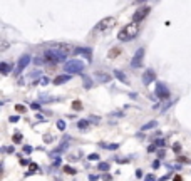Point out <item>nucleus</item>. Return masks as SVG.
Segmentation results:
<instances>
[{"label":"nucleus","instance_id":"obj_35","mask_svg":"<svg viewBox=\"0 0 191 181\" xmlns=\"http://www.w3.org/2000/svg\"><path fill=\"white\" fill-rule=\"evenodd\" d=\"M174 181H181V176H176L174 178Z\"/></svg>","mask_w":191,"mask_h":181},{"label":"nucleus","instance_id":"obj_13","mask_svg":"<svg viewBox=\"0 0 191 181\" xmlns=\"http://www.w3.org/2000/svg\"><path fill=\"white\" fill-rule=\"evenodd\" d=\"M114 76L117 77V79L121 81V82H123V84H129V81H127V77L124 76V72H121V71H117V69H116V71H114Z\"/></svg>","mask_w":191,"mask_h":181},{"label":"nucleus","instance_id":"obj_2","mask_svg":"<svg viewBox=\"0 0 191 181\" xmlns=\"http://www.w3.org/2000/svg\"><path fill=\"white\" fill-rule=\"evenodd\" d=\"M137 35H139V25L137 24H127L119 30L117 39L121 42H129V40H134Z\"/></svg>","mask_w":191,"mask_h":181},{"label":"nucleus","instance_id":"obj_7","mask_svg":"<svg viewBox=\"0 0 191 181\" xmlns=\"http://www.w3.org/2000/svg\"><path fill=\"white\" fill-rule=\"evenodd\" d=\"M114 24H116L114 17H106V18H102V20L99 22V24L94 27V29H96V30H107V29H111Z\"/></svg>","mask_w":191,"mask_h":181},{"label":"nucleus","instance_id":"obj_3","mask_svg":"<svg viewBox=\"0 0 191 181\" xmlns=\"http://www.w3.org/2000/svg\"><path fill=\"white\" fill-rule=\"evenodd\" d=\"M84 62L79 61V59H72V61H67L64 64V71L67 74H81L84 71Z\"/></svg>","mask_w":191,"mask_h":181},{"label":"nucleus","instance_id":"obj_27","mask_svg":"<svg viewBox=\"0 0 191 181\" xmlns=\"http://www.w3.org/2000/svg\"><path fill=\"white\" fill-rule=\"evenodd\" d=\"M22 139V134H15V138H14V141L17 143V141H20Z\"/></svg>","mask_w":191,"mask_h":181},{"label":"nucleus","instance_id":"obj_15","mask_svg":"<svg viewBox=\"0 0 191 181\" xmlns=\"http://www.w3.org/2000/svg\"><path fill=\"white\" fill-rule=\"evenodd\" d=\"M77 127H79V129L87 131V127H89V121H86V119H81L79 123H77Z\"/></svg>","mask_w":191,"mask_h":181},{"label":"nucleus","instance_id":"obj_6","mask_svg":"<svg viewBox=\"0 0 191 181\" xmlns=\"http://www.w3.org/2000/svg\"><path fill=\"white\" fill-rule=\"evenodd\" d=\"M154 92H156V96H158L159 99H168V97H170V89L166 87L164 82H156Z\"/></svg>","mask_w":191,"mask_h":181},{"label":"nucleus","instance_id":"obj_28","mask_svg":"<svg viewBox=\"0 0 191 181\" xmlns=\"http://www.w3.org/2000/svg\"><path fill=\"white\" fill-rule=\"evenodd\" d=\"M117 54H119V51H117V49H116V51H112L111 54H109V57H114V55H117Z\"/></svg>","mask_w":191,"mask_h":181},{"label":"nucleus","instance_id":"obj_18","mask_svg":"<svg viewBox=\"0 0 191 181\" xmlns=\"http://www.w3.org/2000/svg\"><path fill=\"white\" fill-rule=\"evenodd\" d=\"M72 107H74V111H81V109H82V104H81V101H74V102H72Z\"/></svg>","mask_w":191,"mask_h":181},{"label":"nucleus","instance_id":"obj_23","mask_svg":"<svg viewBox=\"0 0 191 181\" xmlns=\"http://www.w3.org/2000/svg\"><path fill=\"white\" fill-rule=\"evenodd\" d=\"M24 153H25V154H30V153H32V148H30V146H24Z\"/></svg>","mask_w":191,"mask_h":181},{"label":"nucleus","instance_id":"obj_16","mask_svg":"<svg viewBox=\"0 0 191 181\" xmlns=\"http://www.w3.org/2000/svg\"><path fill=\"white\" fill-rule=\"evenodd\" d=\"M99 146L104 149H117L119 144H107V143H99Z\"/></svg>","mask_w":191,"mask_h":181},{"label":"nucleus","instance_id":"obj_29","mask_svg":"<svg viewBox=\"0 0 191 181\" xmlns=\"http://www.w3.org/2000/svg\"><path fill=\"white\" fill-rule=\"evenodd\" d=\"M97 179H99V178L94 176V174H91V176H89V181H97Z\"/></svg>","mask_w":191,"mask_h":181},{"label":"nucleus","instance_id":"obj_32","mask_svg":"<svg viewBox=\"0 0 191 181\" xmlns=\"http://www.w3.org/2000/svg\"><path fill=\"white\" fill-rule=\"evenodd\" d=\"M136 176H137V178H141V176H143V171L137 169V171H136Z\"/></svg>","mask_w":191,"mask_h":181},{"label":"nucleus","instance_id":"obj_25","mask_svg":"<svg viewBox=\"0 0 191 181\" xmlns=\"http://www.w3.org/2000/svg\"><path fill=\"white\" fill-rule=\"evenodd\" d=\"M15 109H17L18 112H24V111H25V107H24V106H20V104H18V106H15Z\"/></svg>","mask_w":191,"mask_h":181},{"label":"nucleus","instance_id":"obj_33","mask_svg":"<svg viewBox=\"0 0 191 181\" xmlns=\"http://www.w3.org/2000/svg\"><path fill=\"white\" fill-rule=\"evenodd\" d=\"M30 169L35 171V169H37V164H34V163H32V164H30Z\"/></svg>","mask_w":191,"mask_h":181},{"label":"nucleus","instance_id":"obj_9","mask_svg":"<svg viewBox=\"0 0 191 181\" xmlns=\"http://www.w3.org/2000/svg\"><path fill=\"white\" fill-rule=\"evenodd\" d=\"M74 54H76V55H81V57H86L87 61H91V59H92V51H91L89 47H77L76 51H74Z\"/></svg>","mask_w":191,"mask_h":181},{"label":"nucleus","instance_id":"obj_11","mask_svg":"<svg viewBox=\"0 0 191 181\" xmlns=\"http://www.w3.org/2000/svg\"><path fill=\"white\" fill-rule=\"evenodd\" d=\"M71 79H72V76H69V74H64V76L55 77V79H54V84H55V86H61V84H65L67 81H71Z\"/></svg>","mask_w":191,"mask_h":181},{"label":"nucleus","instance_id":"obj_12","mask_svg":"<svg viewBox=\"0 0 191 181\" xmlns=\"http://www.w3.org/2000/svg\"><path fill=\"white\" fill-rule=\"evenodd\" d=\"M10 64H7V62H0V72L4 74V76H8V72H10Z\"/></svg>","mask_w":191,"mask_h":181},{"label":"nucleus","instance_id":"obj_21","mask_svg":"<svg viewBox=\"0 0 191 181\" xmlns=\"http://www.w3.org/2000/svg\"><path fill=\"white\" fill-rule=\"evenodd\" d=\"M82 77H84V86H86V89H89L91 84H92V82H91V79H89L87 76H82Z\"/></svg>","mask_w":191,"mask_h":181},{"label":"nucleus","instance_id":"obj_34","mask_svg":"<svg viewBox=\"0 0 191 181\" xmlns=\"http://www.w3.org/2000/svg\"><path fill=\"white\" fill-rule=\"evenodd\" d=\"M153 168H159V161H154V163H153Z\"/></svg>","mask_w":191,"mask_h":181},{"label":"nucleus","instance_id":"obj_24","mask_svg":"<svg viewBox=\"0 0 191 181\" xmlns=\"http://www.w3.org/2000/svg\"><path fill=\"white\" fill-rule=\"evenodd\" d=\"M146 181H156L154 174H148V176H146Z\"/></svg>","mask_w":191,"mask_h":181},{"label":"nucleus","instance_id":"obj_10","mask_svg":"<svg viewBox=\"0 0 191 181\" xmlns=\"http://www.w3.org/2000/svg\"><path fill=\"white\" fill-rule=\"evenodd\" d=\"M154 79H156V74H154V71H153V69L144 71V74H143V84H144V86H149V84H151Z\"/></svg>","mask_w":191,"mask_h":181},{"label":"nucleus","instance_id":"obj_14","mask_svg":"<svg viewBox=\"0 0 191 181\" xmlns=\"http://www.w3.org/2000/svg\"><path fill=\"white\" fill-rule=\"evenodd\" d=\"M158 126V121H149L148 124H144V126L141 127V131H148V129H153V127Z\"/></svg>","mask_w":191,"mask_h":181},{"label":"nucleus","instance_id":"obj_22","mask_svg":"<svg viewBox=\"0 0 191 181\" xmlns=\"http://www.w3.org/2000/svg\"><path fill=\"white\" fill-rule=\"evenodd\" d=\"M57 127H59L61 131H64V129H65V123H64V121H57Z\"/></svg>","mask_w":191,"mask_h":181},{"label":"nucleus","instance_id":"obj_19","mask_svg":"<svg viewBox=\"0 0 191 181\" xmlns=\"http://www.w3.org/2000/svg\"><path fill=\"white\" fill-rule=\"evenodd\" d=\"M87 160H89V161H99V154H96V153H91V154L87 156Z\"/></svg>","mask_w":191,"mask_h":181},{"label":"nucleus","instance_id":"obj_5","mask_svg":"<svg viewBox=\"0 0 191 181\" xmlns=\"http://www.w3.org/2000/svg\"><path fill=\"white\" fill-rule=\"evenodd\" d=\"M143 59H144V47H139L134 52L133 59H131V67H134V69L141 67V65H143Z\"/></svg>","mask_w":191,"mask_h":181},{"label":"nucleus","instance_id":"obj_26","mask_svg":"<svg viewBox=\"0 0 191 181\" xmlns=\"http://www.w3.org/2000/svg\"><path fill=\"white\" fill-rule=\"evenodd\" d=\"M30 106H32V109H35V111H37V109H40V104H37V102H32Z\"/></svg>","mask_w":191,"mask_h":181},{"label":"nucleus","instance_id":"obj_30","mask_svg":"<svg viewBox=\"0 0 191 181\" xmlns=\"http://www.w3.org/2000/svg\"><path fill=\"white\" fill-rule=\"evenodd\" d=\"M17 121H18V116H12L10 117V123H17Z\"/></svg>","mask_w":191,"mask_h":181},{"label":"nucleus","instance_id":"obj_8","mask_svg":"<svg viewBox=\"0 0 191 181\" xmlns=\"http://www.w3.org/2000/svg\"><path fill=\"white\" fill-rule=\"evenodd\" d=\"M29 62H30V55L29 54L20 55V59L17 61V69H15V74H20L22 71H24L27 65H29Z\"/></svg>","mask_w":191,"mask_h":181},{"label":"nucleus","instance_id":"obj_17","mask_svg":"<svg viewBox=\"0 0 191 181\" xmlns=\"http://www.w3.org/2000/svg\"><path fill=\"white\" fill-rule=\"evenodd\" d=\"M97 169H101V171H107V169H109V163H106V161L99 163V164H97Z\"/></svg>","mask_w":191,"mask_h":181},{"label":"nucleus","instance_id":"obj_1","mask_svg":"<svg viewBox=\"0 0 191 181\" xmlns=\"http://www.w3.org/2000/svg\"><path fill=\"white\" fill-rule=\"evenodd\" d=\"M69 54V47L62 45V49H45L44 51V59L51 64H57V62H64Z\"/></svg>","mask_w":191,"mask_h":181},{"label":"nucleus","instance_id":"obj_4","mask_svg":"<svg viewBox=\"0 0 191 181\" xmlns=\"http://www.w3.org/2000/svg\"><path fill=\"white\" fill-rule=\"evenodd\" d=\"M149 12H151V7H149V5H143V7L136 8V12H134V15H133V24H137V25H139V22L144 20L149 15Z\"/></svg>","mask_w":191,"mask_h":181},{"label":"nucleus","instance_id":"obj_20","mask_svg":"<svg viewBox=\"0 0 191 181\" xmlns=\"http://www.w3.org/2000/svg\"><path fill=\"white\" fill-rule=\"evenodd\" d=\"M64 171L65 173H69V174H76L77 173V171L74 169V168H71V166H64Z\"/></svg>","mask_w":191,"mask_h":181},{"label":"nucleus","instance_id":"obj_31","mask_svg":"<svg viewBox=\"0 0 191 181\" xmlns=\"http://www.w3.org/2000/svg\"><path fill=\"white\" fill-rule=\"evenodd\" d=\"M173 149H174V151H179L181 146H179V144H174V146H173Z\"/></svg>","mask_w":191,"mask_h":181}]
</instances>
